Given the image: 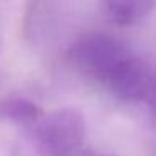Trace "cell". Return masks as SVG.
<instances>
[{"instance_id": "1", "label": "cell", "mask_w": 156, "mask_h": 156, "mask_svg": "<svg viewBox=\"0 0 156 156\" xmlns=\"http://www.w3.org/2000/svg\"><path fill=\"white\" fill-rule=\"evenodd\" d=\"M76 71L124 102H151L154 72L149 61L126 42L104 32L84 34L69 47Z\"/></svg>"}, {"instance_id": "2", "label": "cell", "mask_w": 156, "mask_h": 156, "mask_svg": "<svg viewBox=\"0 0 156 156\" xmlns=\"http://www.w3.org/2000/svg\"><path fill=\"white\" fill-rule=\"evenodd\" d=\"M29 129L39 156H74L82 149L86 119L76 108H59L42 112Z\"/></svg>"}, {"instance_id": "3", "label": "cell", "mask_w": 156, "mask_h": 156, "mask_svg": "<svg viewBox=\"0 0 156 156\" xmlns=\"http://www.w3.org/2000/svg\"><path fill=\"white\" fill-rule=\"evenodd\" d=\"M67 0H29L24 17V34L34 44L45 42L57 32Z\"/></svg>"}, {"instance_id": "4", "label": "cell", "mask_w": 156, "mask_h": 156, "mask_svg": "<svg viewBox=\"0 0 156 156\" xmlns=\"http://www.w3.org/2000/svg\"><path fill=\"white\" fill-rule=\"evenodd\" d=\"M104 15L118 25H134L144 20L154 7V0H99Z\"/></svg>"}, {"instance_id": "5", "label": "cell", "mask_w": 156, "mask_h": 156, "mask_svg": "<svg viewBox=\"0 0 156 156\" xmlns=\"http://www.w3.org/2000/svg\"><path fill=\"white\" fill-rule=\"evenodd\" d=\"M42 112L44 111L34 101L25 98H9L0 102V118L25 128H30Z\"/></svg>"}, {"instance_id": "6", "label": "cell", "mask_w": 156, "mask_h": 156, "mask_svg": "<svg viewBox=\"0 0 156 156\" xmlns=\"http://www.w3.org/2000/svg\"><path fill=\"white\" fill-rule=\"evenodd\" d=\"M74 156H111V154H106V153H99V151H79L76 153Z\"/></svg>"}]
</instances>
